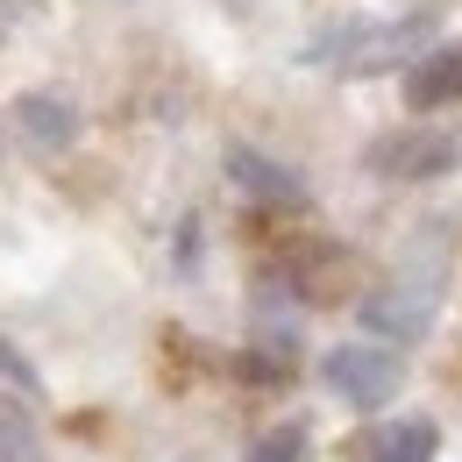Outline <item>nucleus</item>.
Segmentation results:
<instances>
[{
    "mask_svg": "<svg viewBox=\"0 0 462 462\" xmlns=\"http://www.w3.org/2000/svg\"><path fill=\"white\" fill-rule=\"evenodd\" d=\"M0 384H14L22 399H36V392H43V377H36V363L22 356V342H14V335H0Z\"/></svg>",
    "mask_w": 462,
    "mask_h": 462,
    "instance_id": "9d476101",
    "label": "nucleus"
},
{
    "mask_svg": "<svg viewBox=\"0 0 462 462\" xmlns=\"http://www.w3.org/2000/svg\"><path fill=\"white\" fill-rule=\"evenodd\" d=\"M320 384H328L348 412H384L405 384V363H399V348L363 335V342H335L320 356Z\"/></svg>",
    "mask_w": 462,
    "mask_h": 462,
    "instance_id": "f03ea898",
    "label": "nucleus"
},
{
    "mask_svg": "<svg viewBox=\"0 0 462 462\" xmlns=\"http://www.w3.org/2000/svg\"><path fill=\"white\" fill-rule=\"evenodd\" d=\"M7 121H14V135L29 143V150H43V157H64L71 143H79V107L64 100V93H14V107H7Z\"/></svg>",
    "mask_w": 462,
    "mask_h": 462,
    "instance_id": "423d86ee",
    "label": "nucleus"
},
{
    "mask_svg": "<svg viewBox=\"0 0 462 462\" xmlns=\"http://www.w3.org/2000/svg\"><path fill=\"white\" fill-rule=\"evenodd\" d=\"M221 171L242 199H256V207H306V178L278 164L271 150H256V143H228L221 150Z\"/></svg>",
    "mask_w": 462,
    "mask_h": 462,
    "instance_id": "20e7f679",
    "label": "nucleus"
},
{
    "mask_svg": "<svg viewBox=\"0 0 462 462\" xmlns=\"http://www.w3.org/2000/svg\"><path fill=\"white\" fill-rule=\"evenodd\" d=\"M0 462H51L43 420L22 392H0Z\"/></svg>",
    "mask_w": 462,
    "mask_h": 462,
    "instance_id": "0eeeda50",
    "label": "nucleus"
},
{
    "mask_svg": "<svg viewBox=\"0 0 462 462\" xmlns=\"http://www.w3.org/2000/svg\"><path fill=\"white\" fill-rule=\"evenodd\" d=\"M441 448V427L427 412H405V420H384L377 441H370V462H434Z\"/></svg>",
    "mask_w": 462,
    "mask_h": 462,
    "instance_id": "6e6552de",
    "label": "nucleus"
},
{
    "mask_svg": "<svg viewBox=\"0 0 462 462\" xmlns=\"http://www.w3.org/2000/svg\"><path fill=\"white\" fill-rule=\"evenodd\" d=\"M399 93H405V107H412V115H441V107H462V43H456V36L427 43L420 58L405 64Z\"/></svg>",
    "mask_w": 462,
    "mask_h": 462,
    "instance_id": "39448f33",
    "label": "nucleus"
},
{
    "mask_svg": "<svg viewBox=\"0 0 462 462\" xmlns=\"http://www.w3.org/2000/svg\"><path fill=\"white\" fill-rule=\"evenodd\" d=\"M363 164L392 185H434L462 164V135H448V128H384L363 150Z\"/></svg>",
    "mask_w": 462,
    "mask_h": 462,
    "instance_id": "7ed1b4c3",
    "label": "nucleus"
},
{
    "mask_svg": "<svg viewBox=\"0 0 462 462\" xmlns=\"http://www.w3.org/2000/svg\"><path fill=\"white\" fill-rule=\"evenodd\" d=\"M434 313H441V278H427L420 263L399 271V278H384V285L356 306V320L370 328V342H384V348L427 342V335H434Z\"/></svg>",
    "mask_w": 462,
    "mask_h": 462,
    "instance_id": "f257e3e1",
    "label": "nucleus"
},
{
    "mask_svg": "<svg viewBox=\"0 0 462 462\" xmlns=\"http://www.w3.org/2000/svg\"><path fill=\"white\" fill-rule=\"evenodd\" d=\"M0 36H7V29H0Z\"/></svg>",
    "mask_w": 462,
    "mask_h": 462,
    "instance_id": "9b49d317",
    "label": "nucleus"
},
{
    "mask_svg": "<svg viewBox=\"0 0 462 462\" xmlns=\"http://www.w3.org/2000/svg\"><path fill=\"white\" fill-rule=\"evenodd\" d=\"M306 456H313L306 420H278V427H263V434L249 441V456H242V462H306Z\"/></svg>",
    "mask_w": 462,
    "mask_h": 462,
    "instance_id": "1a4fd4ad",
    "label": "nucleus"
}]
</instances>
